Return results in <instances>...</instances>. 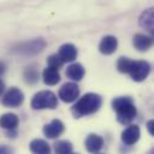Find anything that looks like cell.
<instances>
[{"mask_svg":"<svg viewBox=\"0 0 154 154\" xmlns=\"http://www.w3.org/2000/svg\"><path fill=\"white\" fill-rule=\"evenodd\" d=\"M84 73L85 70L79 63H73L66 67V76L72 81H81Z\"/></svg>","mask_w":154,"mask_h":154,"instance_id":"e0dca14e","label":"cell"},{"mask_svg":"<svg viewBox=\"0 0 154 154\" xmlns=\"http://www.w3.org/2000/svg\"><path fill=\"white\" fill-rule=\"evenodd\" d=\"M71 154H78V153H71Z\"/></svg>","mask_w":154,"mask_h":154,"instance_id":"4316f807","label":"cell"},{"mask_svg":"<svg viewBox=\"0 0 154 154\" xmlns=\"http://www.w3.org/2000/svg\"><path fill=\"white\" fill-rule=\"evenodd\" d=\"M42 78L47 85H55L60 81V75H59L58 70L46 67L42 72Z\"/></svg>","mask_w":154,"mask_h":154,"instance_id":"ac0fdd59","label":"cell"},{"mask_svg":"<svg viewBox=\"0 0 154 154\" xmlns=\"http://www.w3.org/2000/svg\"><path fill=\"white\" fill-rule=\"evenodd\" d=\"M79 95V88L73 82H67L59 89V97L64 102H73Z\"/></svg>","mask_w":154,"mask_h":154,"instance_id":"52a82bcc","label":"cell"},{"mask_svg":"<svg viewBox=\"0 0 154 154\" xmlns=\"http://www.w3.org/2000/svg\"><path fill=\"white\" fill-rule=\"evenodd\" d=\"M18 123H19L18 117L14 113H5L0 117V126L8 131L16 130V128L18 126Z\"/></svg>","mask_w":154,"mask_h":154,"instance_id":"2e32d148","label":"cell"},{"mask_svg":"<svg viewBox=\"0 0 154 154\" xmlns=\"http://www.w3.org/2000/svg\"><path fill=\"white\" fill-rule=\"evenodd\" d=\"M30 106L32 109H54L58 106V99L51 90H42L32 96Z\"/></svg>","mask_w":154,"mask_h":154,"instance_id":"3957f363","label":"cell"},{"mask_svg":"<svg viewBox=\"0 0 154 154\" xmlns=\"http://www.w3.org/2000/svg\"><path fill=\"white\" fill-rule=\"evenodd\" d=\"M24 101V94L18 88H10L2 96V105L6 107H18Z\"/></svg>","mask_w":154,"mask_h":154,"instance_id":"8992f818","label":"cell"},{"mask_svg":"<svg viewBox=\"0 0 154 154\" xmlns=\"http://www.w3.org/2000/svg\"><path fill=\"white\" fill-rule=\"evenodd\" d=\"M117 47H118V40L112 35H107V36H103L102 40L100 41L99 51L102 54L109 55L116 52Z\"/></svg>","mask_w":154,"mask_h":154,"instance_id":"30bf717a","label":"cell"},{"mask_svg":"<svg viewBox=\"0 0 154 154\" xmlns=\"http://www.w3.org/2000/svg\"><path fill=\"white\" fill-rule=\"evenodd\" d=\"M101 103L102 99L99 94L87 93L82 97H79L76 103L71 107V113L75 118H82L97 112L101 107Z\"/></svg>","mask_w":154,"mask_h":154,"instance_id":"6da1fadb","label":"cell"},{"mask_svg":"<svg viewBox=\"0 0 154 154\" xmlns=\"http://www.w3.org/2000/svg\"><path fill=\"white\" fill-rule=\"evenodd\" d=\"M150 72V65L148 61L144 60H132L129 75L135 82H142L144 81Z\"/></svg>","mask_w":154,"mask_h":154,"instance_id":"5b68a950","label":"cell"},{"mask_svg":"<svg viewBox=\"0 0 154 154\" xmlns=\"http://www.w3.org/2000/svg\"><path fill=\"white\" fill-rule=\"evenodd\" d=\"M45 47H46V41L43 38H36L18 43L16 47L12 48V52L19 55H35L40 53Z\"/></svg>","mask_w":154,"mask_h":154,"instance_id":"277c9868","label":"cell"},{"mask_svg":"<svg viewBox=\"0 0 154 154\" xmlns=\"http://www.w3.org/2000/svg\"><path fill=\"white\" fill-rule=\"evenodd\" d=\"M147 129H148V132H149L152 136H154V122H153V120H149V122L147 123Z\"/></svg>","mask_w":154,"mask_h":154,"instance_id":"cb8c5ba5","label":"cell"},{"mask_svg":"<svg viewBox=\"0 0 154 154\" xmlns=\"http://www.w3.org/2000/svg\"><path fill=\"white\" fill-rule=\"evenodd\" d=\"M5 70H6V65L2 61H0V77L5 73Z\"/></svg>","mask_w":154,"mask_h":154,"instance_id":"d4e9b609","label":"cell"},{"mask_svg":"<svg viewBox=\"0 0 154 154\" xmlns=\"http://www.w3.org/2000/svg\"><path fill=\"white\" fill-rule=\"evenodd\" d=\"M24 78H25V82L29 83V84H34L37 82L38 79V71L35 66H29L25 69L24 71Z\"/></svg>","mask_w":154,"mask_h":154,"instance_id":"ffe728a7","label":"cell"},{"mask_svg":"<svg viewBox=\"0 0 154 154\" xmlns=\"http://www.w3.org/2000/svg\"><path fill=\"white\" fill-rule=\"evenodd\" d=\"M103 146V138L96 134H90L85 138V148L89 153H97Z\"/></svg>","mask_w":154,"mask_h":154,"instance_id":"4fadbf2b","label":"cell"},{"mask_svg":"<svg viewBox=\"0 0 154 154\" xmlns=\"http://www.w3.org/2000/svg\"><path fill=\"white\" fill-rule=\"evenodd\" d=\"M32 154H51V146L41 138H35L29 144Z\"/></svg>","mask_w":154,"mask_h":154,"instance_id":"9a60e30c","label":"cell"},{"mask_svg":"<svg viewBox=\"0 0 154 154\" xmlns=\"http://www.w3.org/2000/svg\"><path fill=\"white\" fill-rule=\"evenodd\" d=\"M153 20H154V10L153 8H148L146 10L141 16H140V25L146 29L149 34L154 32V26H153Z\"/></svg>","mask_w":154,"mask_h":154,"instance_id":"5bb4252c","label":"cell"},{"mask_svg":"<svg viewBox=\"0 0 154 154\" xmlns=\"http://www.w3.org/2000/svg\"><path fill=\"white\" fill-rule=\"evenodd\" d=\"M112 108L117 112V120L123 125L130 124L137 114L136 107L130 96L114 97L112 100Z\"/></svg>","mask_w":154,"mask_h":154,"instance_id":"7a4b0ae2","label":"cell"},{"mask_svg":"<svg viewBox=\"0 0 154 154\" xmlns=\"http://www.w3.org/2000/svg\"><path fill=\"white\" fill-rule=\"evenodd\" d=\"M64 129L65 128H64V124L61 120L53 119V120H51V123H48L43 126V134L47 138H55L64 132Z\"/></svg>","mask_w":154,"mask_h":154,"instance_id":"ba28073f","label":"cell"},{"mask_svg":"<svg viewBox=\"0 0 154 154\" xmlns=\"http://www.w3.org/2000/svg\"><path fill=\"white\" fill-rule=\"evenodd\" d=\"M58 57L63 63H71L77 58V48L72 43H64L59 48Z\"/></svg>","mask_w":154,"mask_h":154,"instance_id":"8fae6325","label":"cell"},{"mask_svg":"<svg viewBox=\"0 0 154 154\" xmlns=\"http://www.w3.org/2000/svg\"><path fill=\"white\" fill-rule=\"evenodd\" d=\"M140 135H141V131H140L138 125L132 124V125H129L122 132V141L126 146H132V144H135L138 141Z\"/></svg>","mask_w":154,"mask_h":154,"instance_id":"9c48e42d","label":"cell"},{"mask_svg":"<svg viewBox=\"0 0 154 154\" xmlns=\"http://www.w3.org/2000/svg\"><path fill=\"white\" fill-rule=\"evenodd\" d=\"M54 152L55 154H71L72 143L66 140H59L54 143Z\"/></svg>","mask_w":154,"mask_h":154,"instance_id":"d6986e66","label":"cell"},{"mask_svg":"<svg viewBox=\"0 0 154 154\" xmlns=\"http://www.w3.org/2000/svg\"><path fill=\"white\" fill-rule=\"evenodd\" d=\"M134 47L140 52H146L153 46V37L146 34H136L132 40Z\"/></svg>","mask_w":154,"mask_h":154,"instance_id":"7c38bea8","label":"cell"},{"mask_svg":"<svg viewBox=\"0 0 154 154\" xmlns=\"http://www.w3.org/2000/svg\"><path fill=\"white\" fill-rule=\"evenodd\" d=\"M47 65H48L47 67H49V69L59 70L64 65V63L60 60V58L58 57V54H52V55H49L47 58Z\"/></svg>","mask_w":154,"mask_h":154,"instance_id":"7402d4cb","label":"cell"},{"mask_svg":"<svg viewBox=\"0 0 154 154\" xmlns=\"http://www.w3.org/2000/svg\"><path fill=\"white\" fill-rule=\"evenodd\" d=\"M4 91H5V83H4V81L0 78V96L4 94Z\"/></svg>","mask_w":154,"mask_h":154,"instance_id":"484cf974","label":"cell"},{"mask_svg":"<svg viewBox=\"0 0 154 154\" xmlns=\"http://www.w3.org/2000/svg\"><path fill=\"white\" fill-rule=\"evenodd\" d=\"M131 63H132V60L129 59V58H124V57L119 58L118 61H117V69H118V71L122 72V73H129Z\"/></svg>","mask_w":154,"mask_h":154,"instance_id":"44dd1931","label":"cell"},{"mask_svg":"<svg viewBox=\"0 0 154 154\" xmlns=\"http://www.w3.org/2000/svg\"><path fill=\"white\" fill-rule=\"evenodd\" d=\"M0 154H13V150L12 148L5 146V144H1L0 146Z\"/></svg>","mask_w":154,"mask_h":154,"instance_id":"603a6c76","label":"cell"}]
</instances>
